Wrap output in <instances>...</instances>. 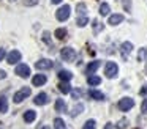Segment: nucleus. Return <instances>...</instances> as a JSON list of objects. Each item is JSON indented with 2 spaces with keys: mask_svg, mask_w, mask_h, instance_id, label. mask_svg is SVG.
I'll list each match as a JSON object with an SVG mask.
<instances>
[{
  "mask_svg": "<svg viewBox=\"0 0 147 129\" xmlns=\"http://www.w3.org/2000/svg\"><path fill=\"white\" fill-rule=\"evenodd\" d=\"M30 94H32V90H30V87H24V88H21L18 93H14V96H13V102H16V104H21L26 98H29Z\"/></svg>",
  "mask_w": 147,
  "mask_h": 129,
  "instance_id": "obj_1",
  "label": "nucleus"
},
{
  "mask_svg": "<svg viewBox=\"0 0 147 129\" xmlns=\"http://www.w3.org/2000/svg\"><path fill=\"white\" fill-rule=\"evenodd\" d=\"M70 13H71V6L70 5H63V6H60V8L57 9L55 17H57V21L63 22V21H67V19L70 17Z\"/></svg>",
  "mask_w": 147,
  "mask_h": 129,
  "instance_id": "obj_2",
  "label": "nucleus"
},
{
  "mask_svg": "<svg viewBox=\"0 0 147 129\" xmlns=\"http://www.w3.org/2000/svg\"><path fill=\"white\" fill-rule=\"evenodd\" d=\"M117 72H119V66L115 65L114 61H108V63H106V66H105L106 77H108V79H114L115 76H117Z\"/></svg>",
  "mask_w": 147,
  "mask_h": 129,
  "instance_id": "obj_3",
  "label": "nucleus"
},
{
  "mask_svg": "<svg viewBox=\"0 0 147 129\" xmlns=\"http://www.w3.org/2000/svg\"><path fill=\"white\" fill-rule=\"evenodd\" d=\"M60 57L63 61H73L74 57H76V50L73 49V47H63V49L60 50Z\"/></svg>",
  "mask_w": 147,
  "mask_h": 129,
  "instance_id": "obj_4",
  "label": "nucleus"
},
{
  "mask_svg": "<svg viewBox=\"0 0 147 129\" xmlns=\"http://www.w3.org/2000/svg\"><path fill=\"white\" fill-rule=\"evenodd\" d=\"M133 106H134V101L131 99V98H122L117 104V107L122 112H128L130 109H133Z\"/></svg>",
  "mask_w": 147,
  "mask_h": 129,
  "instance_id": "obj_5",
  "label": "nucleus"
},
{
  "mask_svg": "<svg viewBox=\"0 0 147 129\" xmlns=\"http://www.w3.org/2000/svg\"><path fill=\"white\" fill-rule=\"evenodd\" d=\"M14 72H16V74L19 76V77L27 79V77L30 76V68L26 65V63H21V65H18V66H16V71H14Z\"/></svg>",
  "mask_w": 147,
  "mask_h": 129,
  "instance_id": "obj_6",
  "label": "nucleus"
},
{
  "mask_svg": "<svg viewBox=\"0 0 147 129\" xmlns=\"http://www.w3.org/2000/svg\"><path fill=\"white\" fill-rule=\"evenodd\" d=\"M21 52L19 50H11L10 53L7 55V63H10V65H16V63L21 61Z\"/></svg>",
  "mask_w": 147,
  "mask_h": 129,
  "instance_id": "obj_7",
  "label": "nucleus"
},
{
  "mask_svg": "<svg viewBox=\"0 0 147 129\" xmlns=\"http://www.w3.org/2000/svg\"><path fill=\"white\" fill-rule=\"evenodd\" d=\"M120 50H122V57H123V60H127L128 55L131 53V50H133V44H131L130 41H125V43H122Z\"/></svg>",
  "mask_w": 147,
  "mask_h": 129,
  "instance_id": "obj_8",
  "label": "nucleus"
},
{
  "mask_svg": "<svg viewBox=\"0 0 147 129\" xmlns=\"http://www.w3.org/2000/svg\"><path fill=\"white\" fill-rule=\"evenodd\" d=\"M52 66H54V63H52L51 60H48V58H41V60H38V61L35 63L36 69H51Z\"/></svg>",
  "mask_w": 147,
  "mask_h": 129,
  "instance_id": "obj_9",
  "label": "nucleus"
},
{
  "mask_svg": "<svg viewBox=\"0 0 147 129\" xmlns=\"http://www.w3.org/2000/svg\"><path fill=\"white\" fill-rule=\"evenodd\" d=\"M48 101H49V98L46 93H38L35 96V99H33V102H35L36 106H45V104H48Z\"/></svg>",
  "mask_w": 147,
  "mask_h": 129,
  "instance_id": "obj_10",
  "label": "nucleus"
},
{
  "mask_svg": "<svg viewBox=\"0 0 147 129\" xmlns=\"http://www.w3.org/2000/svg\"><path fill=\"white\" fill-rule=\"evenodd\" d=\"M46 82H48V79H46L45 74H36L35 77L32 79V84L35 85V87H41V85H45Z\"/></svg>",
  "mask_w": 147,
  "mask_h": 129,
  "instance_id": "obj_11",
  "label": "nucleus"
},
{
  "mask_svg": "<svg viewBox=\"0 0 147 129\" xmlns=\"http://www.w3.org/2000/svg\"><path fill=\"white\" fill-rule=\"evenodd\" d=\"M120 22H123V16H122V14H112V16H109V22H108L109 25H119Z\"/></svg>",
  "mask_w": 147,
  "mask_h": 129,
  "instance_id": "obj_12",
  "label": "nucleus"
},
{
  "mask_svg": "<svg viewBox=\"0 0 147 129\" xmlns=\"http://www.w3.org/2000/svg\"><path fill=\"white\" fill-rule=\"evenodd\" d=\"M59 90H60V93L68 94V93H71V85L68 84L67 80H62L60 84H59Z\"/></svg>",
  "mask_w": 147,
  "mask_h": 129,
  "instance_id": "obj_13",
  "label": "nucleus"
},
{
  "mask_svg": "<svg viewBox=\"0 0 147 129\" xmlns=\"http://www.w3.org/2000/svg\"><path fill=\"white\" fill-rule=\"evenodd\" d=\"M100 65H101V63L96 61V60H95V61H90L89 66H87V74H89V76L90 74H95V71L100 68Z\"/></svg>",
  "mask_w": 147,
  "mask_h": 129,
  "instance_id": "obj_14",
  "label": "nucleus"
},
{
  "mask_svg": "<svg viewBox=\"0 0 147 129\" xmlns=\"http://www.w3.org/2000/svg\"><path fill=\"white\" fill-rule=\"evenodd\" d=\"M8 112V99L7 96H0V113H7Z\"/></svg>",
  "mask_w": 147,
  "mask_h": 129,
  "instance_id": "obj_15",
  "label": "nucleus"
},
{
  "mask_svg": "<svg viewBox=\"0 0 147 129\" xmlns=\"http://www.w3.org/2000/svg\"><path fill=\"white\" fill-rule=\"evenodd\" d=\"M35 118H36V112H33V110H27L24 113V121L26 123H33Z\"/></svg>",
  "mask_w": 147,
  "mask_h": 129,
  "instance_id": "obj_16",
  "label": "nucleus"
},
{
  "mask_svg": "<svg viewBox=\"0 0 147 129\" xmlns=\"http://www.w3.org/2000/svg\"><path fill=\"white\" fill-rule=\"evenodd\" d=\"M89 96L92 98V99H95V101H103L105 99V94H103L101 91H98V90H90Z\"/></svg>",
  "mask_w": 147,
  "mask_h": 129,
  "instance_id": "obj_17",
  "label": "nucleus"
},
{
  "mask_svg": "<svg viewBox=\"0 0 147 129\" xmlns=\"http://www.w3.org/2000/svg\"><path fill=\"white\" fill-rule=\"evenodd\" d=\"M59 79H60V80H71V77H73V74H71L70 71H67V69H62V71H59Z\"/></svg>",
  "mask_w": 147,
  "mask_h": 129,
  "instance_id": "obj_18",
  "label": "nucleus"
},
{
  "mask_svg": "<svg viewBox=\"0 0 147 129\" xmlns=\"http://www.w3.org/2000/svg\"><path fill=\"white\" fill-rule=\"evenodd\" d=\"M87 82H89V85H92V87H95V85H100V84H101V79H100L98 76H93V74H90L89 77H87Z\"/></svg>",
  "mask_w": 147,
  "mask_h": 129,
  "instance_id": "obj_19",
  "label": "nucleus"
},
{
  "mask_svg": "<svg viewBox=\"0 0 147 129\" xmlns=\"http://www.w3.org/2000/svg\"><path fill=\"white\" fill-rule=\"evenodd\" d=\"M67 109V104H65L63 99H57L55 101V112H63Z\"/></svg>",
  "mask_w": 147,
  "mask_h": 129,
  "instance_id": "obj_20",
  "label": "nucleus"
},
{
  "mask_svg": "<svg viewBox=\"0 0 147 129\" xmlns=\"http://www.w3.org/2000/svg\"><path fill=\"white\" fill-rule=\"evenodd\" d=\"M54 35L57 36V39H65L67 35H68V31H67V28H57Z\"/></svg>",
  "mask_w": 147,
  "mask_h": 129,
  "instance_id": "obj_21",
  "label": "nucleus"
},
{
  "mask_svg": "<svg viewBox=\"0 0 147 129\" xmlns=\"http://www.w3.org/2000/svg\"><path fill=\"white\" fill-rule=\"evenodd\" d=\"M54 128L55 129H68L67 124H65V121L62 118H55L54 120Z\"/></svg>",
  "mask_w": 147,
  "mask_h": 129,
  "instance_id": "obj_22",
  "label": "nucleus"
},
{
  "mask_svg": "<svg viewBox=\"0 0 147 129\" xmlns=\"http://www.w3.org/2000/svg\"><path fill=\"white\" fill-rule=\"evenodd\" d=\"M109 11H111V8H109L108 3H101V5H100V14L101 16H108Z\"/></svg>",
  "mask_w": 147,
  "mask_h": 129,
  "instance_id": "obj_23",
  "label": "nucleus"
},
{
  "mask_svg": "<svg viewBox=\"0 0 147 129\" xmlns=\"http://www.w3.org/2000/svg\"><path fill=\"white\" fill-rule=\"evenodd\" d=\"M82 129H96V123H95V120H87V121L84 123Z\"/></svg>",
  "mask_w": 147,
  "mask_h": 129,
  "instance_id": "obj_24",
  "label": "nucleus"
},
{
  "mask_svg": "<svg viewBox=\"0 0 147 129\" xmlns=\"http://www.w3.org/2000/svg\"><path fill=\"white\" fill-rule=\"evenodd\" d=\"M76 24H78V27H86V25L89 24V17H86V16H81V17H78Z\"/></svg>",
  "mask_w": 147,
  "mask_h": 129,
  "instance_id": "obj_25",
  "label": "nucleus"
},
{
  "mask_svg": "<svg viewBox=\"0 0 147 129\" xmlns=\"http://www.w3.org/2000/svg\"><path fill=\"white\" fill-rule=\"evenodd\" d=\"M82 110H84V106H82V104H78V106H74V109H73V112H71V115L76 116V115H79V113H82Z\"/></svg>",
  "mask_w": 147,
  "mask_h": 129,
  "instance_id": "obj_26",
  "label": "nucleus"
},
{
  "mask_svg": "<svg viewBox=\"0 0 147 129\" xmlns=\"http://www.w3.org/2000/svg\"><path fill=\"white\" fill-rule=\"evenodd\" d=\"M127 124H128V120L127 118H122L120 121L117 123V129H127Z\"/></svg>",
  "mask_w": 147,
  "mask_h": 129,
  "instance_id": "obj_27",
  "label": "nucleus"
},
{
  "mask_svg": "<svg viewBox=\"0 0 147 129\" xmlns=\"http://www.w3.org/2000/svg\"><path fill=\"white\" fill-rule=\"evenodd\" d=\"M76 11H78V14L84 16L86 14V5H84V3H79V5L76 6Z\"/></svg>",
  "mask_w": 147,
  "mask_h": 129,
  "instance_id": "obj_28",
  "label": "nucleus"
},
{
  "mask_svg": "<svg viewBox=\"0 0 147 129\" xmlns=\"http://www.w3.org/2000/svg\"><path fill=\"white\" fill-rule=\"evenodd\" d=\"M146 57H147V49H141L139 50V55H138V60H139V61H142Z\"/></svg>",
  "mask_w": 147,
  "mask_h": 129,
  "instance_id": "obj_29",
  "label": "nucleus"
},
{
  "mask_svg": "<svg viewBox=\"0 0 147 129\" xmlns=\"http://www.w3.org/2000/svg\"><path fill=\"white\" fill-rule=\"evenodd\" d=\"M122 3H123L125 11H131V0H122Z\"/></svg>",
  "mask_w": 147,
  "mask_h": 129,
  "instance_id": "obj_30",
  "label": "nucleus"
},
{
  "mask_svg": "<svg viewBox=\"0 0 147 129\" xmlns=\"http://www.w3.org/2000/svg\"><path fill=\"white\" fill-rule=\"evenodd\" d=\"M141 112H142L144 115H147V99H144L142 104H141Z\"/></svg>",
  "mask_w": 147,
  "mask_h": 129,
  "instance_id": "obj_31",
  "label": "nucleus"
},
{
  "mask_svg": "<svg viewBox=\"0 0 147 129\" xmlns=\"http://www.w3.org/2000/svg\"><path fill=\"white\" fill-rule=\"evenodd\" d=\"M38 3V0H24V5L26 6H35Z\"/></svg>",
  "mask_w": 147,
  "mask_h": 129,
  "instance_id": "obj_32",
  "label": "nucleus"
},
{
  "mask_svg": "<svg viewBox=\"0 0 147 129\" xmlns=\"http://www.w3.org/2000/svg\"><path fill=\"white\" fill-rule=\"evenodd\" d=\"M93 27H95V31H98L100 28H103V25H100L98 21H93Z\"/></svg>",
  "mask_w": 147,
  "mask_h": 129,
  "instance_id": "obj_33",
  "label": "nucleus"
},
{
  "mask_svg": "<svg viewBox=\"0 0 147 129\" xmlns=\"http://www.w3.org/2000/svg\"><path fill=\"white\" fill-rule=\"evenodd\" d=\"M81 94H82V91H81V90H76V91H73V98H74V99H78V98H81Z\"/></svg>",
  "mask_w": 147,
  "mask_h": 129,
  "instance_id": "obj_34",
  "label": "nucleus"
},
{
  "mask_svg": "<svg viewBox=\"0 0 147 129\" xmlns=\"http://www.w3.org/2000/svg\"><path fill=\"white\" fill-rule=\"evenodd\" d=\"M5 57H7V50H5V49H0V61H2Z\"/></svg>",
  "mask_w": 147,
  "mask_h": 129,
  "instance_id": "obj_35",
  "label": "nucleus"
},
{
  "mask_svg": "<svg viewBox=\"0 0 147 129\" xmlns=\"http://www.w3.org/2000/svg\"><path fill=\"white\" fill-rule=\"evenodd\" d=\"M5 77H7V72H5L3 69H0V80H3Z\"/></svg>",
  "mask_w": 147,
  "mask_h": 129,
  "instance_id": "obj_36",
  "label": "nucleus"
},
{
  "mask_svg": "<svg viewBox=\"0 0 147 129\" xmlns=\"http://www.w3.org/2000/svg\"><path fill=\"white\" fill-rule=\"evenodd\" d=\"M139 93H141V94H147V85H146V87H142V88H141V91H139Z\"/></svg>",
  "mask_w": 147,
  "mask_h": 129,
  "instance_id": "obj_37",
  "label": "nucleus"
},
{
  "mask_svg": "<svg viewBox=\"0 0 147 129\" xmlns=\"http://www.w3.org/2000/svg\"><path fill=\"white\" fill-rule=\"evenodd\" d=\"M105 129H112V123H106Z\"/></svg>",
  "mask_w": 147,
  "mask_h": 129,
  "instance_id": "obj_38",
  "label": "nucleus"
},
{
  "mask_svg": "<svg viewBox=\"0 0 147 129\" xmlns=\"http://www.w3.org/2000/svg\"><path fill=\"white\" fill-rule=\"evenodd\" d=\"M62 0H51V3H55V5H57V3H60Z\"/></svg>",
  "mask_w": 147,
  "mask_h": 129,
  "instance_id": "obj_39",
  "label": "nucleus"
},
{
  "mask_svg": "<svg viewBox=\"0 0 147 129\" xmlns=\"http://www.w3.org/2000/svg\"><path fill=\"white\" fill-rule=\"evenodd\" d=\"M43 129H51V128H49V126H45V128H43Z\"/></svg>",
  "mask_w": 147,
  "mask_h": 129,
  "instance_id": "obj_40",
  "label": "nucleus"
},
{
  "mask_svg": "<svg viewBox=\"0 0 147 129\" xmlns=\"http://www.w3.org/2000/svg\"><path fill=\"white\" fill-rule=\"evenodd\" d=\"M10 2H16V0H10Z\"/></svg>",
  "mask_w": 147,
  "mask_h": 129,
  "instance_id": "obj_41",
  "label": "nucleus"
}]
</instances>
